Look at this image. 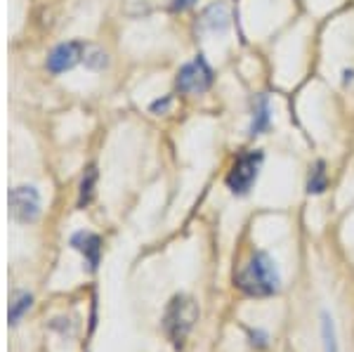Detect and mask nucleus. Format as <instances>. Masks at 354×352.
<instances>
[{"label":"nucleus","mask_w":354,"mask_h":352,"mask_svg":"<svg viewBox=\"0 0 354 352\" xmlns=\"http://www.w3.org/2000/svg\"><path fill=\"white\" fill-rule=\"evenodd\" d=\"M279 272L274 268V260L267 253H253L248 263L234 277L239 291H243L250 298H270L279 291Z\"/></svg>","instance_id":"f257e3e1"},{"label":"nucleus","mask_w":354,"mask_h":352,"mask_svg":"<svg viewBox=\"0 0 354 352\" xmlns=\"http://www.w3.org/2000/svg\"><path fill=\"white\" fill-rule=\"evenodd\" d=\"M198 322V305L189 296H175L165 308L163 331L175 350H182L189 338L194 324Z\"/></svg>","instance_id":"f03ea898"},{"label":"nucleus","mask_w":354,"mask_h":352,"mask_svg":"<svg viewBox=\"0 0 354 352\" xmlns=\"http://www.w3.org/2000/svg\"><path fill=\"white\" fill-rule=\"evenodd\" d=\"M260 163H262V151H243V154L234 161L230 175H227V187H230L234 194H239V196L248 194V189L253 187L255 180H258Z\"/></svg>","instance_id":"7ed1b4c3"},{"label":"nucleus","mask_w":354,"mask_h":352,"mask_svg":"<svg viewBox=\"0 0 354 352\" xmlns=\"http://www.w3.org/2000/svg\"><path fill=\"white\" fill-rule=\"evenodd\" d=\"M213 83V69L208 66V62L201 55L196 57L189 64H185L177 73V90L180 93H205Z\"/></svg>","instance_id":"20e7f679"},{"label":"nucleus","mask_w":354,"mask_h":352,"mask_svg":"<svg viewBox=\"0 0 354 352\" xmlns=\"http://www.w3.org/2000/svg\"><path fill=\"white\" fill-rule=\"evenodd\" d=\"M10 213L19 223H36L41 215V196L36 187H15L10 192Z\"/></svg>","instance_id":"39448f33"},{"label":"nucleus","mask_w":354,"mask_h":352,"mask_svg":"<svg viewBox=\"0 0 354 352\" xmlns=\"http://www.w3.org/2000/svg\"><path fill=\"white\" fill-rule=\"evenodd\" d=\"M85 57V48L81 41H71V43H62L50 53L48 57V69L53 73H62L66 69H73Z\"/></svg>","instance_id":"423d86ee"},{"label":"nucleus","mask_w":354,"mask_h":352,"mask_svg":"<svg viewBox=\"0 0 354 352\" xmlns=\"http://www.w3.org/2000/svg\"><path fill=\"white\" fill-rule=\"evenodd\" d=\"M71 246L83 253V258H85V263L90 265V270H97V265H100V253H102L100 237L90 234V232H78V234L71 237Z\"/></svg>","instance_id":"0eeeda50"},{"label":"nucleus","mask_w":354,"mask_h":352,"mask_svg":"<svg viewBox=\"0 0 354 352\" xmlns=\"http://www.w3.org/2000/svg\"><path fill=\"white\" fill-rule=\"evenodd\" d=\"M227 26H230V10H227L225 3L210 5L203 12L201 28H208V31H225Z\"/></svg>","instance_id":"6e6552de"},{"label":"nucleus","mask_w":354,"mask_h":352,"mask_svg":"<svg viewBox=\"0 0 354 352\" xmlns=\"http://www.w3.org/2000/svg\"><path fill=\"white\" fill-rule=\"evenodd\" d=\"M270 128V106H267V98L260 95L258 102H255L253 109V123H250V135H260L262 130Z\"/></svg>","instance_id":"1a4fd4ad"},{"label":"nucleus","mask_w":354,"mask_h":352,"mask_svg":"<svg viewBox=\"0 0 354 352\" xmlns=\"http://www.w3.org/2000/svg\"><path fill=\"white\" fill-rule=\"evenodd\" d=\"M326 187H328L326 166H324V161H319L317 166H314V170H312L310 180H307V192H310V194H322Z\"/></svg>","instance_id":"9d476101"},{"label":"nucleus","mask_w":354,"mask_h":352,"mask_svg":"<svg viewBox=\"0 0 354 352\" xmlns=\"http://www.w3.org/2000/svg\"><path fill=\"white\" fill-rule=\"evenodd\" d=\"M31 305H33V298L28 296V293H21V296H17L15 303L10 305V312H8L10 324H19V319L24 317V312L31 310Z\"/></svg>","instance_id":"9b49d317"},{"label":"nucleus","mask_w":354,"mask_h":352,"mask_svg":"<svg viewBox=\"0 0 354 352\" xmlns=\"http://www.w3.org/2000/svg\"><path fill=\"white\" fill-rule=\"evenodd\" d=\"M322 336H324V348L326 352H338V340H335V331H333V319L324 312L322 317Z\"/></svg>","instance_id":"f8f14e48"},{"label":"nucleus","mask_w":354,"mask_h":352,"mask_svg":"<svg viewBox=\"0 0 354 352\" xmlns=\"http://www.w3.org/2000/svg\"><path fill=\"white\" fill-rule=\"evenodd\" d=\"M95 168H88V173H85L83 183H81V198H78V206H88L90 198H93V187H95Z\"/></svg>","instance_id":"ddd939ff"},{"label":"nucleus","mask_w":354,"mask_h":352,"mask_svg":"<svg viewBox=\"0 0 354 352\" xmlns=\"http://www.w3.org/2000/svg\"><path fill=\"white\" fill-rule=\"evenodd\" d=\"M85 64L90 66V69H104L106 66V55L102 53V50H97V48H93V50H85Z\"/></svg>","instance_id":"4468645a"},{"label":"nucleus","mask_w":354,"mask_h":352,"mask_svg":"<svg viewBox=\"0 0 354 352\" xmlns=\"http://www.w3.org/2000/svg\"><path fill=\"white\" fill-rule=\"evenodd\" d=\"M194 3H196V0H175L173 8H175V10H189Z\"/></svg>","instance_id":"2eb2a0df"}]
</instances>
